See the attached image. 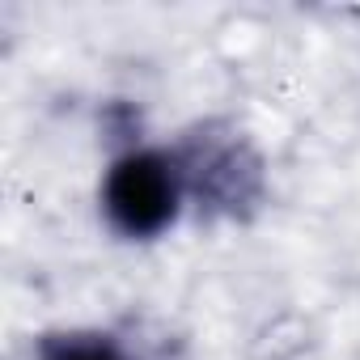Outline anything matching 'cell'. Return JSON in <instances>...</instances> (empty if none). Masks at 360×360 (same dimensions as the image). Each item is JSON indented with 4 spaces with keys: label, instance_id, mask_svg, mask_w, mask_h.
<instances>
[{
    "label": "cell",
    "instance_id": "1",
    "mask_svg": "<svg viewBox=\"0 0 360 360\" xmlns=\"http://www.w3.org/2000/svg\"><path fill=\"white\" fill-rule=\"evenodd\" d=\"M187 200V169L161 148H127L102 178V212L115 233L131 242L161 238Z\"/></svg>",
    "mask_w": 360,
    "mask_h": 360
},
{
    "label": "cell",
    "instance_id": "2",
    "mask_svg": "<svg viewBox=\"0 0 360 360\" xmlns=\"http://www.w3.org/2000/svg\"><path fill=\"white\" fill-rule=\"evenodd\" d=\"M34 360H127V352L98 330H64V335H47L39 343Z\"/></svg>",
    "mask_w": 360,
    "mask_h": 360
}]
</instances>
